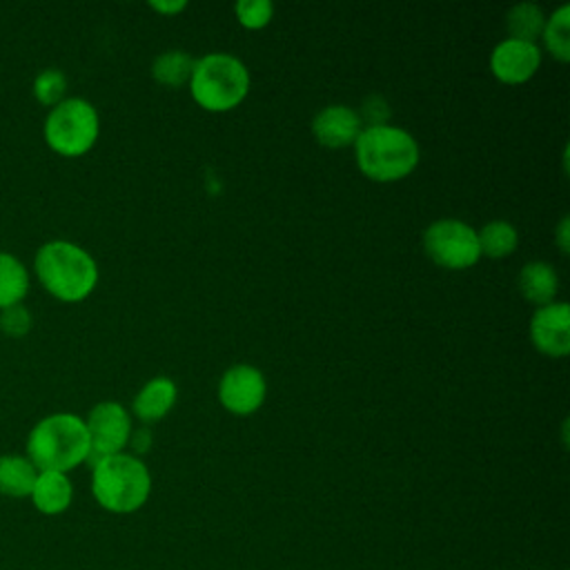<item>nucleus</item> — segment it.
Instances as JSON below:
<instances>
[{
    "label": "nucleus",
    "mask_w": 570,
    "mask_h": 570,
    "mask_svg": "<svg viewBox=\"0 0 570 570\" xmlns=\"http://www.w3.org/2000/svg\"><path fill=\"white\" fill-rule=\"evenodd\" d=\"M127 445H131L134 456L149 452V448H151V430H149V428H136V430H131Z\"/></svg>",
    "instance_id": "nucleus-26"
},
{
    "label": "nucleus",
    "mask_w": 570,
    "mask_h": 570,
    "mask_svg": "<svg viewBox=\"0 0 570 570\" xmlns=\"http://www.w3.org/2000/svg\"><path fill=\"white\" fill-rule=\"evenodd\" d=\"M194 58L187 51L169 49L154 58L151 62V76L163 87H183L189 85L191 71H194Z\"/></svg>",
    "instance_id": "nucleus-18"
},
{
    "label": "nucleus",
    "mask_w": 570,
    "mask_h": 570,
    "mask_svg": "<svg viewBox=\"0 0 570 570\" xmlns=\"http://www.w3.org/2000/svg\"><path fill=\"white\" fill-rule=\"evenodd\" d=\"M33 508L45 517H58L69 510L73 501V483L65 472L42 470L29 494Z\"/></svg>",
    "instance_id": "nucleus-13"
},
{
    "label": "nucleus",
    "mask_w": 570,
    "mask_h": 570,
    "mask_svg": "<svg viewBox=\"0 0 570 570\" xmlns=\"http://www.w3.org/2000/svg\"><path fill=\"white\" fill-rule=\"evenodd\" d=\"M27 459L42 470L69 472L89 459V434L85 419L71 412H53L40 419L27 434Z\"/></svg>",
    "instance_id": "nucleus-2"
},
{
    "label": "nucleus",
    "mask_w": 570,
    "mask_h": 570,
    "mask_svg": "<svg viewBox=\"0 0 570 570\" xmlns=\"http://www.w3.org/2000/svg\"><path fill=\"white\" fill-rule=\"evenodd\" d=\"M149 7L154 11H158V13H163V16H174V13H180L187 7V2L185 0H174V2H163V0L156 2V0H151Z\"/></svg>",
    "instance_id": "nucleus-27"
},
{
    "label": "nucleus",
    "mask_w": 570,
    "mask_h": 570,
    "mask_svg": "<svg viewBox=\"0 0 570 570\" xmlns=\"http://www.w3.org/2000/svg\"><path fill=\"white\" fill-rule=\"evenodd\" d=\"M31 325H33V316L22 303L0 309V332L2 334L11 336V338H22L24 334H29Z\"/></svg>",
    "instance_id": "nucleus-24"
},
{
    "label": "nucleus",
    "mask_w": 570,
    "mask_h": 570,
    "mask_svg": "<svg viewBox=\"0 0 570 570\" xmlns=\"http://www.w3.org/2000/svg\"><path fill=\"white\" fill-rule=\"evenodd\" d=\"M532 345L552 358L570 352V307L568 303H548L534 309L530 318Z\"/></svg>",
    "instance_id": "nucleus-10"
},
{
    "label": "nucleus",
    "mask_w": 570,
    "mask_h": 570,
    "mask_svg": "<svg viewBox=\"0 0 570 570\" xmlns=\"http://www.w3.org/2000/svg\"><path fill=\"white\" fill-rule=\"evenodd\" d=\"M543 24H546L543 11L532 2L514 4L505 16V27L512 40L534 42L537 38H541Z\"/></svg>",
    "instance_id": "nucleus-19"
},
{
    "label": "nucleus",
    "mask_w": 570,
    "mask_h": 570,
    "mask_svg": "<svg viewBox=\"0 0 570 570\" xmlns=\"http://www.w3.org/2000/svg\"><path fill=\"white\" fill-rule=\"evenodd\" d=\"M176 396H178L176 383L167 376H156L138 390V394L134 396L131 410L142 423H151L169 414V410L176 403Z\"/></svg>",
    "instance_id": "nucleus-14"
},
{
    "label": "nucleus",
    "mask_w": 570,
    "mask_h": 570,
    "mask_svg": "<svg viewBox=\"0 0 570 570\" xmlns=\"http://www.w3.org/2000/svg\"><path fill=\"white\" fill-rule=\"evenodd\" d=\"M423 249L445 269H465L481 258L476 229L456 218H441L428 225L423 232Z\"/></svg>",
    "instance_id": "nucleus-7"
},
{
    "label": "nucleus",
    "mask_w": 570,
    "mask_h": 570,
    "mask_svg": "<svg viewBox=\"0 0 570 570\" xmlns=\"http://www.w3.org/2000/svg\"><path fill=\"white\" fill-rule=\"evenodd\" d=\"M356 116H358L361 125L365 122V127H379V125H387L392 111H390L387 100L381 94H370L363 98Z\"/></svg>",
    "instance_id": "nucleus-25"
},
{
    "label": "nucleus",
    "mask_w": 570,
    "mask_h": 570,
    "mask_svg": "<svg viewBox=\"0 0 570 570\" xmlns=\"http://www.w3.org/2000/svg\"><path fill=\"white\" fill-rule=\"evenodd\" d=\"M38 468L27 454H0V494L7 499H29Z\"/></svg>",
    "instance_id": "nucleus-16"
},
{
    "label": "nucleus",
    "mask_w": 570,
    "mask_h": 570,
    "mask_svg": "<svg viewBox=\"0 0 570 570\" xmlns=\"http://www.w3.org/2000/svg\"><path fill=\"white\" fill-rule=\"evenodd\" d=\"M249 91V71L232 53H207L194 62L189 94L205 111H229Z\"/></svg>",
    "instance_id": "nucleus-5"
},
{
    "label": "nucleus",
    "mask_w": 570,
    "mask_h": 570,
    "mask_svg": "<svg viewBox=\"0 0 570 570\" xmlns=\"http://www.w3.org/2000/svg\"><path fill=\"white\" fill-rule=\"evenodd\" d=\"M363 125L356 111L347 105H327L312 120V134L318 145L330 149H343L354 145Z\"/></svg>",
    "instance_id": "nucleus-12"
},
{
    "label": "nucleus",
    "mask_w": 570,
    "mask_h": 570,
    "mask_svg": "<svg viewBox=\"0 0 570 570\" xmlns=\"http://www.w3.org/2000/svg\"><path fill=\"white\" fill-rule=\"evenodd\" d=\"M546 49L559 60H570V7L561 4L550 18H546L543 31H541Z\"/></svg>",
    "instance_id": "nucleus-21"
},
{
    "label": "nucleus",
    "mask_w": 570,
    "mask_h": 570,
    "mask_svg": "<svg viewBox=\"0 0 570 570\" xmlns=\"http://www.w3.org/2000/svg\"><path fill=\"white\" fill-rule=\"evenodd\" d=\"M42 134L51 151L76 158L96 145L100 134V118L89 100L78 96L65 98L49 109Z\"/></svg>",
    "instance_id": "nucleus-6"
},
{
    "label": "nucleus",
    "mask_w": 570,
    "mask_h": 570,
    "mask_svg": "<svg viewBox=\"0 0 570 570\" xmlns=\"http://www.w3.org/2000/svg\"><path fill=\"white\" fill-rule=\"evenodd\" d=\"M67 94V76L62 69L47 67L33 78V98L42 107H56L58 102L65 100Z\"/></svg>",
    "instance_id": "nucleus-22"
},
{
    "label": "nucleus",
    "mask_w": 570,
    "mask_h": 570,
    "mask_svg": "<svg viewBox=\"0 0 570 570\" xmlns=\"http://www.w3.org/2000/svg\"><path fill=\"white\" fill-rule=\"evenodd\" d=\"M517 285L525 301L541 307V305H548L554 301L557 289H559V276L550 263L530 261L521 267V272L517 276Z\"/></svg>",
    "instance_id": "nucleus-15"
},
{
    "label": "nucleus",
    "mask_w": 570,
    "mask_h": 570,
    "mask_svg": "<svg viewBox=\"0 0 570 570\" xmlns=\"http://www.w3.org/2000/svg\"><path fill=\"white\" fill-rule=\"evenodd\" d=\"M234 11L245 29H263L274 16V4L269 0H240Z\"/></svg>",
    "instance_id": "nucleus-23"
},
{
    "label": "nucleus",
    "mask_w": 570,
    "mask_h": 570,
    "mask_svg": "<svg viewBox=\"0 0 570 570\" xmlns=\"http://www.w3.org/2000/svg\"><path fill=\"white\" fill-rule=\"evenodd\" d=\"M87 434H89V463H94L96 459L109 456V454H118L125 452V445L129 441L131 434V416L129 412L116 403V401H100L96 403L87 419Z\"/></svg>",
    "instance_id": "nucleus-8"
},
{
    "label": "nucleus",
    "mask_w": 570,
    "mask_h": 570,
    "mask_svg": "<svg viewBox=\"0 0 570 570\" xmlns=\"http://www.w3.org/2000/svg\"><path fill=\"white\" fill-rule=\"evenodd\" d=\"M29 269L11 252H0V309L18 305L29 294Z\"/></svg>",
    "instance_id": "nucleus-17"
},
{
    "label": "nucleus",
    "mask_w": 570,
    "mask_h": 570,
    "mask_svg": "<svg viewBox=\"0 0 570 570\" xmlns=\"http://www.w3.org/2000/svg\"><path fill=\"white\" fill-rule=\"evenodd\" d=\"M557 245L563 254H568V247H570V220H568V216H563L559 227H557Z\"/></svg>",
    "instance_id": "nucleus-28"
},
{
    "label": "nucleus",
    "mask_w": 570,
    "mask_h": 570,
    "mask_svg": "<svg viewBox=\"0 0 570 570\" xmlns=\"http://www.w3.org/2000/svg\"><path fill=\"white\" fill-rule=\"evenodd\" d=\"M91 494L111 514L140 510L151 494V474L142 459L118 452L91 463Z\"/></svg>",
    "instance_id": "nucleus-3"
},
{
    "label": "nucleus",
    "mask_w": 570,
    "mask_h": 570,
    "mask_svg": "<svg viewBox=\"0 0 570 570\" xmlns=\"http://www.w3.org/2000/svg\"><path fill=\"white\" fill-rule=\"evenodd\" d=\"M265 394H267V383L263 372L245 363L232 365L229 370H225L218 383V401L227 412L238 416L254 414L263 405Z\"/></svg>",
    "instance_id": "nucleus-9"
},
{
    "label": "nucleus",
    "mask_w": 570,
    "mask_h": 570,
    "mask_svg": "<svg viewBox=\"0 0 570 570\" xmlns=\"http://www.w3.org/2000/svg\"><path fill=\"white\" fill-rule=\"evenodd\" d=\"M358 169L376 183L405 178L419 165V145L414 136L394 125L363 127L354 140Z\"/></svg>",
    "instance_id": "nucleus-4"
},
{
    "label": "nucleus",
    "mask_w": 570,
    "mask_h": 570,
    "mask_svg": "<svg viewBox=\"0 0 570 570\" xmlns=\"http://www.w3.org/2000/svg\"><path fill=\"white\" fill-rule=\"evenodd\" d=\"M479 252L490 258H505L517 249L519 234L508 220H490L476 232Z\"/></svg>",
    "instance_id": "nucleus-20"
},
{
    "label": "nucleus",
    "mask_w": 570,
    "mask_h": 570,
    "mask_svg": "<svg viewBox=\"0 0 570 570\" xmlns=\"http://www.w3.org/2000/svg\"><path fill=\"white\" fill-rule=\"evenodd\" d=\"M541 65V51L534 42L501 40L490 56V71L505 85H521L534 76Z\"/></svg>",
    "instance_id": "nucleus-11"
},
{
    "label": "nucleus",
    "mask_w": 570,
    "mask_h": 570,
    "mask_svg": "<svg viewBox=\"0 0 570 570\" xmlns=\"http://www.w3.org/2000/svg\"><path fill=\"white\" fill-rule=\"evenodd\" d=\"M33 272L40 285L62 303L85 301L98 285L94 256L71 240H47L33 256Z\"/></svg>",
    "instance_id": "nucleus-1"
}]
</instances>
